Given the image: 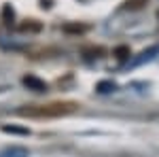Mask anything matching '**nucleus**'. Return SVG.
Returning a JSON list of instances; mask_svg holds the SVG:
<instances>
[{"label": "nucleus", "instance_id": "nucleus-1", "mask_svg": "<svg viewBox=\"0 0 159 157\" xmlns=\"http://www.w3.org/2000/svg\"><path fill=\"white\" fill-rule=\"evenodd\" d=\"M79 110L76 102H49V104H34V106H21L17 109L19 117H34V119H51V117H66Z\"/></svg>", "mask_w": 159, "mask_h": 157}, {"label": "nucleus", "instance_id": "nucleus-2", "mask_svg": "<svg viewBox=\"0 0 159 157\" xmlns=\"http://www.w3.org/2000/svg\"><path fill=\"white\" fill-rule=\"evenodd\" d=\"M24 85L28 87V89H32V91H38V94L47 91V83L40 81L38 76H32V74H25L24 76Z\"/></svg>", "mask_w": 159, "mask_h": 157}, {"label": "nucleus", "instance_id": "nucleus-3", "mask_svg": "<svg viewBox=\"0 0 159 157\" xmlns=\"http://www.w3.org/2000/svg\"><path fill=\"white\" fill-rule=\"evenodd\" d=\"M66 34H85L87 30H89V25L87 24H74V21H70V24H64V28H61Z\"/></svg>", "mask_w": 159, "mask_h": 157}, {"label": "nucleus", "instance_id": "nucleus-4", "mask_svg": "<svg viewBox=\"0 0 159 157\" xmlns=\"http://www.w3.org/2000/svg\"><path fill=\"white\" fill-rule=\"evenodd\" d=\"M148 0H125L121 4V11H140Z\"/></svg>", "mask_w": 159, "mask_h": 157}, {"label": "nucleus", "instance_id": "nucleus-5", "mask_svg": "<svg viewBox=\"0 0 159 157\" xmlns=\"http://www.w3.org/2000/svg\"><path fill=\"white\" fill-rule=\"evenodd\" d=\"M43 30V25L38 24L36 19H28L25 24L19 25V32H40Z\"/></svg>", "mask_w": 159, "mask_h": 157}, {"label": "nucleus", "instance_id": "nucleus-6", "mask_svg": "<svg viewBox=\"0 0 159 157\" xmlns=\"http://www.w3.org/2000/svg\"><path fill=\"white\" fill-rule=\"evenodd\" d=\"M112 53H115V58H117L119 62L129 60V55H132V51H129V47H127V45H121V47H117L115 51H112Z\"/></svg>", "mask_w": 159, "mask_h": 157}, {"label": "nucleus", "instance_id": "nucleus-7", "mask_svg": "<svg viewBox=\"0 0 159 157\" xmlns=\"http://www.w3.org/2000/svg\"><path fill=\"white\" fill-rule=\"evenodd\" d=\"M0 157H28V151H25V149H19V146H15V149H11V151L0 153Z\"/></svg>", "mask_w": 159, "mask_h": 157}, {"label": "nucleus", "instance_id": "nucleus-8", "mask_svg": "<svg viewBox=\"0 0 159 157\" xmlns=\"http://www.w3.org/2000/svg\"><path fill=\"white\" fill-rule=\"evenodd\" d=\"M2 132L7 134H21V136H28L30 130H25V127H15V125H2Z\"/></svg>", "mask_w": 159, "mask_h": 157}, {"label": "nucleus", "instance_id": "nucleus-9", "mask_svg": "<svg viewBox=\"0 0 159 157\" xmlns=\"http://www.w3.org/2000/svg\"><path fill=\"white\" fill-rule=\"evenodd\" d=\"M13 17H15V13H13L11 4H4V7H2V19H4V24H11Z\"/></svg>", "mask_w": 159, "mask_h": 157}, {"label": "nucleus", "instance_id": "nucleus-10", "mask_svg": "<svg viewBox=\"0 0 159 157\" xmlns=\"http://www.w3.org/2000/svg\"><path fill=\"white\" fill-rule=\"evenodd\" d=\"M98 89H100V91H108V89H115V85H112V83H100Z\"/></svg>", "mask_w": 159, "mask_h": 157}]
</instances>
